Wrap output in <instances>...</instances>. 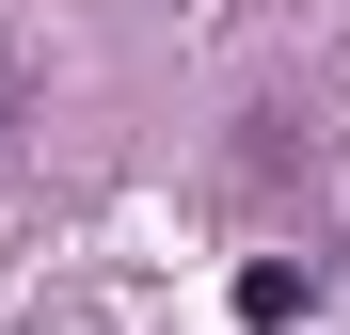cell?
Returning <instances> with one entry per match:
<instances>
[{"instance_id": "obj_2", "label": "cell", "mask_w": 350, "mask_h": 335, "mask_svg": "<svg viewBox=\"0 0 350 335\" xmlns=\"http://www.w3.org/2000/svg\"><path fill=\"white\" fill-rule=\"evenodd\" d=\"M16 128H32V80H16V48H0V160H16Z\"/></svg>"}, {"instance_id": "obj_1", "label": "cell", "mask_w": 350, "mask_h": 335, "mask_svg": "<svg viewBox=\"0 0 350 335\" xmlns=\"http://www.w3.org/2000/svg\"><path fill=\"white\" fill-rule=\"evenodd\" d=\"M303 303H319V288H303V271H286V256H255V271H239V319H255V335H286Z\"/></svg>"}]
</instances>
